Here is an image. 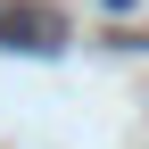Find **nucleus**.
Returning a JSON list of instances; mask_svg holds the SVG:
<instances>
[{"instance_id":"f257e3e1","label":"nucleus","mask_w":149,"mask_h":149,"mask_svg":"<svg viewBox=\"0 0 149 149\" xmlns=\"http://www.w3.org/2000/svg\"><path fill=\"white\" fill-rule=\"evenodd\" d=\"M58 42H66V17H58V8H42V0H0V50L50 58Z\"/></svg>"}]
</instances>
